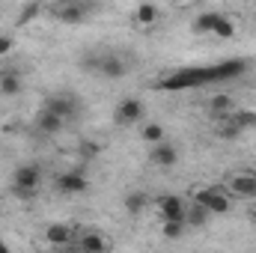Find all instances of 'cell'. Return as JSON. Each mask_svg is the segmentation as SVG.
Listing matches in <instances>:
<instances>
[{"mask_svg": "<svg viewBox=\"0 0 256 253\" xmlns=\"http://www.w3.org/2000/svg\"><path fill=\"white\" fill-rule=\"evenodd\" d=\"M208 108H212V114H218V120H224V116H230L232 102H230V96H214V98L208 102Z\"/></svg>", "mask_w": 256, "mask_h": 253, "instance_id": "d6986e66", "label": "cell"}, {"mask_svg": "<svg viewBox=\"0 0 256 253\" xmlns=\"http://www.w3.org/2000/svg\"><path fill=\"white\" fill-rule=\"evenodd\" d=\"M143 140L152 143V146L164 143V128L158 126V122H146V126H143Z\"/></svg>", "mask_w": 256, "mask_h": 253, "instance_id": "ffe728a7", "label": "cell"}, {"mask_svg": "<svg viewBox=\"0 0 256 253\" xmlns=\"http://www.w3.org/2000/svg\"><path fill=\"white\" fill-rule=\"evenodd\" d=\"M218 12H200L194 18V33H214V24H218Z\"/></svg>", "mask_w": 256, "mask_h": 253, "instance_id": "2e32d148", "label": "cell"}, {"mask_svg": "<svg viewBox=\"0 0 256 253\" xmlns=\"http://www.w3.org/2000/svg\"><path fill=\"white\" fill-rule=\"evenodd\" d=\"M84 66H86L92 74H102V78H110V80H120V78L128 74V63L120 57V54H114V51L92 54V57L84 60Z\"/></svg>", "mask_w": 256, "mask_h": 253, "instance_id": "7a4b0ae2", "label": "cell"}, {"mask_svg": "<svg viewBox=\"0 0 256 253\" xmlns=\"http://www.w3.org/2000/svg\"><path fill=\"white\" fill-rule=\"evenodd\" d=\"M194 200H196V206H202L208 214H226V212L232 208L230 196H226L220 188H202V190H196V194H194Z\"/></svg>", "mask_w": 256, "mask_h": 253, "instance_id": "3957f363", "label": "cell"}, {"mask_svg": "<svg viewBox=\"0 0 256 253\" xmlns=\"http://www.w3.org/2000/svg\"><path fill=\"white\" fill-rule=\"evenodd\" d=\"M218 134H220L224 140H236V137L242 134V128H238L236 122H232V116H224V122L218 126Z\"/></svg>", "mask_w": 256, "mask_h": 253, "instance_id": "603a6c76", "label": "cell"}, {"mask_svg": "<svg viewBox=\"0 0 256 253\" xmlns=\"http://www.w3.org/2000/svg\"><path fill=\"white\" fill-rule=\"evenodd\" d=\"M108 238L104 236H98V232H86V236H80V242H78V250L80 253H108Z\"/></svg>", "mask_w": 256, "mask_h": 253, "instance_id": "4fadbf2b", "label": "cell"}, {"mask_svg": "<svg viewBox=\"0 0 256 253\" xmlns=\"http://www.w3.org/2000/svg\"><path fill=\"white\" fill-rule=\"evenodd\" d=\"M140 120H143V102L134 98V96L122 98L116 104V110H114V122L116 126H137Z\"/></svg>", "mask_w": 256, "mask_h": 253, "instance_id": "5b68a950", "label": "cell"}, {"mask_svg": "<svg viewBox=\"0 0 256 253\" xmlns=\"http://www.w3.org/2000/svg\"><path fill=\"white\" fill-rule=\"evenodd\" d=\"M158 212H161L164 224H185V218H188V206L182 196H161Z\"/></svg>", "mask_w": 256, "mask_h": 253, "instance_id": "8992f818", "label": "cell"}, {"mask_svg": "<svg viewBox=\"0 0 256 253\" xmlns=\"http://www.w3.org/2000/svg\"><path fill=\"white\" fill-rule=\"evenodd\" d=\"M92 6H86V3H78V0H68V3H60L57 9H54V15L63 21V24H80L84 18H86V12H90Z\"/></svg>", "mask_w": 256, "mask_h": 253, "instance_id": "ba28073f", "label": "cell"}, {"mask_svg": "<svg viewBox=\"0 0 256 253\" xmlns=\"http://www.w3.org/2000/svg\"><path fill=\"white\" fill-rule=\"evenodd\" d=\"M72 238H74V232H72V226H66V224H51V226L45 230V242L54 244V248H63Z\"/></svg>", "mask_w": 256, "mask_h": 253, "instance_id": "7c38bea8", "label": "cell"}, {"mask_svg": "<svg viewBox=\"0 0 256 253\" xmlns=\"http://www.w3.org/2000/svg\"><path fill=\"white\" fill-rule=\"evenodd\" d=\"M208 220V212L202 208V206H196L194 202L191 208H188V218H185V226H202Z\"/></svg>", "mask_w": 256, "mask_h": 253, "instance_id": "44dd1931", "label": "cell"}, {"mask_svg": "<svg viewBox=\"0 0 256 253\" xmlns=\"http://www.w3.org/2000/svg\"><path fill=\"white\" fill-rule=\"evenodd\" d=\"M39 182H42V167H39V164H18V167H15V179H12V185L39 190Z\"/></svg>", "mask_w": 256, "mask_h": 253, "instance_id": "9c48e42d", "label": "cell"}, {"mask_svg": "<svg viewBox=\"0 0 256 253\" xmlns=\"http://www.w3.org/2000/svg\"><path fill=\"white\" fill-rule=\"evenodd\" d=\"M250 218H254V224H256V208H254V212H250Z\"/></svg>", "mask_w": 256, "mask_h": 253, "instance_id": "f546056e", "label": "cell"}, {"mask_svg": "<svg viewBox=\"0 0 256 253\" xmlns=\"http://www.w3.org/2000/svg\"><path fill=\"white\" fill-rule=\"evenodd\" d=\"M0 253H9V248H6V244H3V242H0Z\"/></svg>", "mask_w": 256, "mask_h": 253, "instance_id": "f1b7e54d", "label": "cell"}, {"mask_svg": "<svg viewBox=\"0 0 256 253\" xmlns=\"http://www.w3.org/2000/svg\"><path fill=\"white\" fill-rule=\"evenodd\" d=\"M90 188V182H86V176H84V170H66L57 176V190L66 194V196H74V194H84V190Z\"/></svg>", "mask_w": 256, "mask_h": 253, "instance_id": "52a82bcc", "label": "cell"}, {"mask_svg": "<svg viewBox=\"0 0 256 253\" xmlns=\"http://www.w3.org/2000/svg\"><path fill=\"white\" fill-rule=\"evenodd\" d=\"M161 232H164V238H167V242H179V238L185 236V224H164V226H161Z\"/></svg>", "mask_w": 256, "mask_h": 253, "instance_id": "cb8c5ba5", "label": "cell"}, {"mask_svg": "<svg viewBox=\"0 0 256 253\" xmlns=\"http://www.w3.org/2000/svg\"><path fill=\"white\" fill-rule=\"evenodd\" d=\"M36 194H39V190L21 188V185H12V196H15V200H24V202H27V200H36Z\"/></svg>", "mask_w": 256, "mask_h": 253, "instance_id": "484cf974", "label": "cell"}, {"mask_svg": "<svg viewBox=\"0 0 256 253\" xmlns=\"http://www.w3.org/2000/svg\"><path fill=\"white\" fill-rule=\"evenodd\" d=\"M0 92L3 96H18L21 92V74L15 68H3L0 72Z\"/></svg>", "mask_w": 256, "mask_h": 253, "instance_id": "9a60e30c", "label": "cell"}, {"mask_svg": "<svg viewBox=\"0 0 256 253\" xmlns=\"http://www.w3.org/2000/svg\"><path fill=\"white\" fill-rule=\"evenodd\" d=\"M230 190H232L236 196H244V200L256 196V176H248V173H238V176H232Z\"/></svg>", "mask_w": 256, "mask_h": 253, "instance_id": "8fae6325", "label": "cell"}, {"mask_svg": "<svg viewBox=\"0 0 256 253\" xmlns=\"http://www.w3.org/2000/svg\"><path fill=\"white\" fill-rule=\"evenodd\" d=\"M36 15H39V6H36V3H33V6H24V9H21V18H18V24H27V21H30V18H36Z\"/></svg>", "mask_w": 256, "mask_h": 253, "instance_id": "4316f807", "label": "cell"}, {"mask_svg": "<svg viewBox=\"0 0 256 253\" xmlns=\"http://www.w3.org/2000/svg\"><path fill=\"white\" fill-rule=\"evenodd\" d=\"M232 122H236V126L244 131L248 126H256V114H248V110H242V114H236V116H232Z\"/></svg>", "mask_w": 256, "mask_h": 253, "instance_id": "d4e9b609", "label": "cell"}, {"mask_svg": "<svg viewBox=\"0 0 256 253\" xmlns=\"http://www.w3.org/2000/svg\"><path fill=\"white\" fill-rule=\"evenodd\" d=\"M149 158H152V164L155 167H176V161H179V149L173 146V143H158V146H152V152H149Z\"/></svg>", "mask_w": 256, "mask_h": 253, "instance_id": "30bf717a", "label": "cell"}, {"mask_svg": "<svg viewBox=\"0 0 256 253\" xmlns=\"http://www.w3.org/2000/svg\"><path fill=\"white\" fill-rule=\"evenodd\" d=\"M63 126H66L63 120H60L57 114L45 110V108H42V110H39V116H36V128H39L42 134H57V131H60Z\"/></svg>", "mask_w": 256, "mask_h": 253, "instance_id": "5bb4252c", "label": "cell"}, {"mask_svg": "<svg viewBox=\"0 0 256 253\" xmlns=\"http://www.w3.org/2000/svg\"><path fill=\"white\" fill-rule=\"evenodd\" d=\"M134 18H137V24H155V21H158V6H152V3H140L137 12H134Z\"/></svg>", "mask_w": 256, "mask_h": 253, "instance_id": "ac0fdd59", "label": "cell"}, {"mask_svg": "<svg viewBox=\"0 0 256 253\" xmlns=\"http://www.w3.org/2000/svg\"><path fill=\"white\" fill-rule=\"evenodd\" d=\"M214 36H220V39H232V36H236V24H232L226 15H220L218 24H214Z\"/></svg>", "mask_w": 256, "mask_h": 253, "instance_id": "7402d4cb", "label": "cell"}, {"mask_svg": "<svg viewBox=\"0 0 256 253\" xmlns=\"http://www.w3.org/2000/svg\"><path fill=\"white\" fill-rule=\"evenodd\" d=\"M12 45H15V42H12V36H0V57H3V54H9V51H12Z\"/></svg>", "mask_w": 256, "mask_h": 253, "instance_id": "83f0119b", "label": "cell"}, {"mask_svg": "<svg viewBox=\"0 0 256 253\" xmlns=\"http://www.w3.org/2000/svg\"><path fill=\"white\" fill-rule=\"evenodd\" d=\"M146 202H149V196H146L143 190H131V194L126 196V212L137 218V214H140V212L146 208Z\"/></svg>", "mask_w": 256, "mask_h": 253, "instance_id": "e0dca14e", "label": "cell"}, {"mask_svg": "<svg viewBox=\"0 0 256 253\" xmlns=\"http://www.w3.org/2000/svg\"><path fill=\"white\" fill-rule=\"evenodd\" d=\"M42 108H45V110H51V114H57L63 122L74 120V116H78V110H80V104H78V98H74L72 92H54V96H48Z\"/></svg>", "mask_w": 256, "mask_h": 253, "instance_id": "277c9868", "label": "cell"}, {"mask_svg": "<svg viewBox=\"0 0 256 253\" xmlns=\"http://www.w3.org/2000/svg\"><path fill=\"white\" fill-rule=\"evenodd\" d=\"M248 72V60L236 57V60H224L214 66H194V68H176L170 74H164L155 86L176 92V90H196V86H208V84H224V80H236Z\"/></svg>", "mask_w": 256, "mask_h": 253, "instance_id": "6da1fadb", "label": "cell"}]
</instances>
